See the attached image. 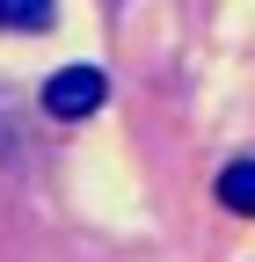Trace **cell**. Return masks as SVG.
Masks as SVG:
<instances>
[{
  "label": "cell",
  "instance_id": "1",
  "mask_svg": "<svg viewBox=\"0 0 255 262\" xmlns=\"http://www.w3.org/2000/svg\"><path fill=\"white\" fill-rule=\"evenodd\" d=\"M102 95H110V80L95 73V66H58V73L44 80V110L73 124V117H95V110H102Z\"/></svg>",
  "mask_w": 255,
  "mask_h": 262
},
{
  "label": "cell",
  "instance_id": "2",
  "mask_svg": "<svg viewBox=\"0 0 255 262\" xmlns=\"http://www.w3.org/2000/svg\"><path fill=\"white\" fill-rule=\"evenodd\" d=\"M219 196H226V211H255V160H233L219 175Z\"/></svg>",
  "mask_w": 255,
  "mask_h": 262
},
{
  "label": "cell",
  "instance_id": "3",
  "mask_svg": "<svg viewBox=\"0 0 255 262\" xmlns=\"http://www.w3.org/2000/svg\"><path fill=\"white\" fill-rule=\"evenodd\" d=\"M0 29H51V0H0Z\"/></svg>",
  "mask_w": 255,
  "mask_h": 262
}]
</instances>
